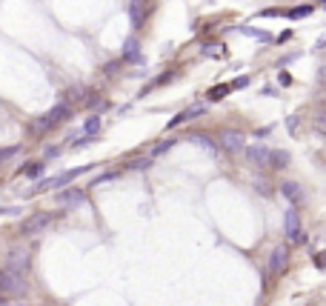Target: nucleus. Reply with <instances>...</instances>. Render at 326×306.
Listing matches in <instances>:
<instances>
[{"instance_id":"f257e3e1","label":"nucleus","mask_w":326,"mask_h":306,"mask_svg":"<svg viewBox=\"0 0 326 306\" xmlns=\"http://www.w3.org/2000/svg\"><path fill=\"white\" fill-rule=\"evenodd\" d=\"M72 114V109H69V103H58V106H52L40 120L35 123V129L37 132H43V129H49V126H55V123H60V120H66Z\"/></svg>"},{"instance_id":"f03ea898","label":"nucleus","mask_w":326,"mask_h":306,"mask_svg":"<svg viewBox=\"0 0 326 306\" xmlns=\"http://www.w3.org/2000/svg\"><path fill=\"white\" fill-rule=\"evenodd\" d=\"M0 292H6V295H23L26 278L17 272H0Z\"/></svg>"},{"instance_id":"7ed1b4c3","label":"nucleus","mask_w":326,"mask_h":306,"mask_svg":"<svg viewBox=\"0 0 326 306\" xmlns=\"http://www.w3.org/2000/svg\"><path fill=\"white\" fill-rule=\"evenodd\" d=\"M283 223H286V238H289L292 243H303V240H306V235H303V229H301V217H298V209H295V206L286 209Z\"/></svg>"},{"instance_id":"20e7f679","label":"nucleus","mask_w":326,"mask_h":306,"mask_svg":"<svg viewBox=\"0 0 326 306\" xmlns=\"http://www.w3.org/2000/svg\"><path fill=\"white\" fill-rule=\"evenodd\" d=\"M29 269V252L26 249H12L6 255V272H17L23 275Z\"/></svg>"},{"instance_id":"39448f33","label":"nucleus","mask_w":326,"mask_h":306,"mask_svg":"<svg viewBox=\"0 0 326 306\" xmlns=\"http://www.w3.org/2000/svg\"><path fill=\"white\" fill-rule=\"evenodd\" d=\"M206 114V106L203 103H195V106H189V109H183L180 114H175L169 123H166V129H175V126H180V123H186V120H195V117H203Z\"/></svg>"},{"instance_id":"423d86ee","label":"nucleus","mask_w":326,"mask_h":306,"mask_svg":"<svg viewBox=\"0 0 326 306\" xmlns=\"http://www.w3.org/2000/svg\"><path fill=\"white\" fill-rule=\"evenodd\" d=\"M89 169V166H81V169H66L63 175H58V178H49V181H40V186L37 189H58V186H63V183L75 181L78 175H83V172Z\"/></svg>"},{"instance_id":"0eeeda50","label":"nucleus","mask_w":326,"mask_h":306,"mask_svg":"<svg viewBox=\"0 0 326 306\" xmlns=\"http://www.w3.org/2000/svg\"><path fill=\"white\" fill-rule=\"evenodd\" d=\"M49 223H52V215H32V217H26L23 220L20 232H23V235H37V232L49 229Z\"/></svg>"},{"instance_id":"6e6552de","label":"nucleus","mask_w":326,"mask_h":306,"mask_svg":"<svg viewBox=\"0 0 326 306\" xmlns=\"http://www.w3.org/2000/svg\"><path fill=\"white\" fill-rule=\"evenodd\" d=\"M286 261H289V252H286V246H275L272 249V255H269V275L275 278V275L286 266Z\"/></svg>"},{"instance_id":"1a4fd4ad","label":"nucleus","mask_w":326,"mask_h":306,"mask_svg":"<svg viewBox=\"0 0 326 306\" xmlns=\"http://www.w3.org/2000/svg\"><path fill=\"white\" fill-rule=\"evenodd\" d=\"M269 152L272 149H266V146H246V160L252 163V166H269Z\"/></svg>"},{"instance_id":"9d476101","label":"nucleus","mask_w":326,"mask_h":306,"mask_svg":"<svg viewBox=\"0 0 326 306\" xmlns=\"http://www.w3.org/2000/svg\"><path fill=\"white\" fill-rule=\"evenodd\" d=\"M221 146L226 149V152H241L244 149V135L241 132H232V129H226L221 135Z\"/></svg>"},{"instance_id":"9b49d317","label":"nucleus","mask_w":326,"mask_h":306,"mask_svg":"<svg viewBox=\"0 0 326 306\" xmlns=\"http://www.w3.org/2000/svg\"><path fill=\"white\" fill-rule=\"evenodd\" d=\"M83 201H86V192H83V189H75V186L58 195V204L60 206H78V204H83Z\"/></svg>"},{"instance_id":"f8f14e48","label":"nucleus","mask_w":326,"mask_h":306,"mask_svg":"<svg viewBox=\"0 0 326 306\" xmlns=\"http://www.w3.org/2000/svg\"><path fill=\"white\" fill-rule=\"evenodd\" d=\"M280 195L289 201L292 206H298L303 201V192H301V186L298 183H292V181H286V183H280Z\"/></svg>"},{"instance_id":"ddd939ff","label":"nucleus","mask_w":326,"mask_h":306,"mask_svg":"<svg viewBox=\"0 0 326 306\" xmlns=\"http://www.w3.org/2000/svg\"><path fill=\"white\" fill-rule=\"evenodd\" d=\"M123 60L129 63H143V55H140V46L135 37H129L126 43H123Z\"/></svg>"},{"instance_id":"4468645a","label":"nucleus","mask_w":326,"mask_h":306,"mask_svg":"<svg viewBox=\"0 0 326 306\" xmlns=\"http://www.w3.org/2000/svg\"><path fill=\"white\" fill-rule=\"evenodd\" d=\"M129 17H132V26H135V29L143 26V17H146V6H143V0H132V3H129Z\"/></svg>"},{"instance_id":"2eb2a0df","label":"nucleus","mask_w":326,"mask_h":306,"mask_svg":"<svg viewBox=\"0 0 326 306\" xmlns=\"http://www.w3.org/2000/svg\"><path fill=\"white\" fill-rule=\"evenodd\" d=\"M292 155L289 152H283V149H278V152H269V166H275V169H286L289 166Z\"/></svg>"},{"instance_id":"dca6fc26","label":"nucleus","mask_w":326,"mask_h":306,"mask_svg":"<svg viewBox=\"0 0 326 306\" xmlns=\"http://www.w3.org/2000/svg\"><path fill=\"white\" fill-rule=\"evenodd\" d=\"M83 132H86L89 137H94V132H100V117H97V114H92V117L86 120V126H83Z\"/></svg>"},{"instance_id":"f3484780","label":"nucleus","mask_w":326,"mask_h":306,"mask_svg":"<svg viewBox=\"0 0 326 306\" xmlns=\"http://www.w3.org/2000/svg\"><path fill=\"white\" fill-rule=\"evenodd\" d=\"M226 92H229V86H215V89H209L206 98H209V101H223V98H226Z\"/></svg>"},{"instance_id":"a211bd4d","label":"nucleus","mask_w":326,"mask_h":306,"mask_svg":"<svg viewBox=\"0 0 326 306\" xmlns=\"http://www.w3.org/2000/svg\"><path fill=\"white\" fill-rule=\"evenodd\" d=\"M23 175L26 178H40V175H43V163H32V166H26Z\"/></svg>"},{"instance_id":"6ab92c4d","label":"nucleus","mask_w":326,"mask_h":306,"mask_svg":"<svg viewBox=\"0 0 326 306\" xmlns=\"http://www.w3.org/2000/svg\"><path fill=\"white\" fill-rule=\"evenodd\" d=\"M195 140H198L203 149H209V152H215V149H218V143H215L212 137H206V135H195Z\"/></svg>"},{"instance_id":"aec40b11","label":"nucleus","mask_w":326,"mask_h":306,"mask_svg":"<svg viewBox=\"0 0 326 306\" xmlns=\"http://www.w3.org/2000/svg\"><path fill=\"white\" fill-rule=\"evenodd\" d=\"M315 6H295V9L289 11V17H306V14H312Z\"/></svg>"},{"instance_id":"412c9836","label":"nucleus","mask_w":326,"mask_h":306,"mask_svg":"<svg viewBox=\"0 0 326 306\" xmlns=\"http://www.w3.org/2000/svg\"><path fill=\"white\" fill-rule=\"evenodd\" d=\"M286 129H289L292 135H298V129H301V117H298V114H292L289 120H286Z\"/></svg>"},{"instance_id":"4be33fe9","label":"nucleus","mask_w":326,"mask_h":306,"mask_svg":"<svg viewBox=\"0 0 326 306\" xmlns=\"http://www.w3.org/2000/svg\"><path fill=\"white\" fill-rule=\"evenodd\" d=\"M149 166H152L149 158H138V160H132V163H129V169H149Z\"/></svg>"},{"instance_id":"5701e85b","label":"nucleus","mask_w":326,"mask_h":306,"mask_svg":"<svg viewBox=\"0 0 326 306\" xmlns=\"http://www.w3.org/2000/svg\"><path fill=\"white\" fill-rule=\"evenodd\" d=\"M172 146H175V137H169V140H163V143H158V146H155V155H163L166 149H172Z\"/></svg>"},{"instance_id":"b1692460","label":"nucleus","mask_w":326,"mask_h":306,"mask_svg":"<svg viewBox=\"0 0 326 306\" xmlns=\"http://www.w3.org/2000/svg\"><path fill=\"white\" fill-rule=\"evenodd\" d=\"M17 149H20V146H9V149H0V163H3V160H9V158H14V155H17Z\"/></svg>"},{"instance_id":"393cba45","label":"nucleus","mask_w":326,"mask_h":306,"mask_svg":"<svg viewBox=\"0 0 326 306\" xmlns=\"http://www.w3.org/2000/svg\"><path fill=\"white\" fill-rule=\"evenodd\" d=\"M244 34H249V37H260V40H269L266 32H257V29H244Z\"/></svg>"},{"instance_id":"a878e982","label":"nucleus","mask_w":326,"mask_h":306,"mask_svg":"<svg viewBox=\"0 0 326 306\" xmlns=\"http://www.w3.org/2000/svg\"><path fill=\"white\" fill-rule=\"evenodd\" d=\"M92 140H94V137H89V135H86V137H81V140H72V146H75V149H83L86 143H92Z\"/></svg>"},{"instance_id":"bb28decb","label":"nucleus","mask_w":326,"mask_h":306,"mask_svg":"<svg viewBox=\"0 0 326 306\" xmlns=\"http://www.w3.org/2000/svg\"><path fill=\"white\" fill-rule=\"evenodd\" d=\"M255 189H260L263 195H269V183H266V181H260V183H255Z\"/></svg>"},{"instance_id":"cd10ccee","label":"nucleus","mask_w":326,"mask_h":306,"mask_svg":"<svg viewBox=\"0 0 326 306\" xmlns=\"http://www.w3.org/2000/svg\"><path fill=\"white\" fill-rule=\"evenodd\" d=\"M263 14H266V17H275V14H283V9H266Z\"/></svg>"},{"instance_id":"c85d7f7f","label":"nucleus","mask_w":326,"mask_h":306,"mask_svg":"<svg viewBox=\"0 0 326 306\" xmlns=\"http://www.w3.org/2000/svg\"><path fill=\"white\" fill-rule=\"evenodd\" d=\"M0 306H12V304H9V301H6V298H0Z\"/></svg>"}]
</instances>
